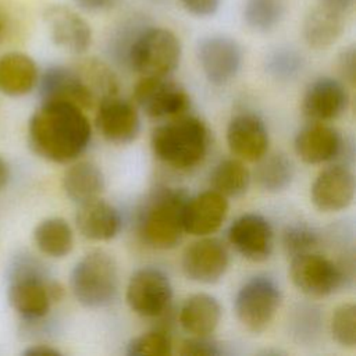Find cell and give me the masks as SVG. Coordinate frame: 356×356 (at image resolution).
<instances>
[{
    "label": "cell",
    "mask_w": 356,
    "mask_h": 356,
    "mask_svg": "<svg viewBox=\"0 0 356 356\" xmlns=\"http://www.w3.org/2000/svg\"><path fill=\"white\" fill-rule=\"evenodd\" d=\"M92 136L83 110L65 102H42L28 122V143L35 154L58 164L81 156Z\"/></svg>",
    "instance_id": "1"
},
{
    "label": "cell",
    "mask_w": 356,
    "mask_h": 356,
    "mask_svg": "<svg viewBox=\"0 0 356 356\" xmlns=\"http://www.w3.org/2000/svg\"><path fill=\"white\" fill-rule=\"evenodd\" d=\"M209 142L206 124L197 117L184 114L159 125L150 138L154 156L177 170L197 165L207 153Z\"/></svg>",
    "instance_id": "2"
},
{
    "label": "cell",
    "mask_w": 356,
    "mask_h": 356,
    "mask_svg": "<svg viewBox=\"0 0 356 356\" xmlns=\"http://www.w3.org/2000/svg\"><path fill=\"white\" fill-rule=\"evenodd\" d=\"M70 286L74 298L83 307L108 306L118 292V268L114 257L100 249L86 253L74 266Z\"/></svg>",
    "instance_id": "3"
},
{
    "label": "cell",
    "mask_w": 356,
    "mask_h": 356,
    "mask_svg": "<svg viewBox=\"0 0 356 356\" xmlns=\"http://www.w3.org/2000/svg\"><path fill=\"white\" fill-rule=\"evenodd\" d=\"M188 195L182 189L163 188L146 203L139 218L142 239L156 249L178 245L184 229V209Z\"/></svg>",
    "instance_id": "4"
},
{
    "label": "cell",
    "mask_w": 356,
    "mask_h": 356,
    "mask_svg": "<svg viewBox=\"0 0 356 356\" xmlns=\"http://www.w3.org/2000/svg\"><path fill=\"white\" fill-rule=\"evenodd\" d=\"M289 275L293 285L305 295L324 298L352 284L355 263L352 256L334 261L323 254L305 252L292 256Z\"/></svg>",
    "instance_id": "5"
},
{
    "label": "cell",
    "mask_w": 356,
    "mask_h": 356,
    "mask_svg": "<svg viewBox=\"0 0 356 356\" xmlns=\"http://www.w3.org/2000/svg\"><path fill=\"white\" fill-rule=\"evenodd\" d=\"M50 282L40 264L31 256L15 260L10 270L7 299L10 306L25 320L38 321L47 316L53 302Z\"/></svg>",
    "instance_id": "6"
},
{
    "label": "cell",
    "mask_w": 356,
    "mask_h": 356,
    "mask_svg": "<svg viewBox=\"0 0 356 356\" xmlns=\"http://www.w3.org/2000/svg\"><path fill=\"white\" fill-rule=\"evenodd\" d=\"M182 46L178 36L160 26L140 31L127 49V60L142 76H168L179 65Z\"/></svg>",
    "instance_id": "7"
},
{
    "label": "cell",
    "mask_w": 356,
    "mask_h": 356,
    "mask_svg": "<svg viewBox=\"0 0 356 356\" xmlns=\"http://www.w3.org/2000/svg\"><path fill=\"white\" fill-rule=\"evenodd\" d=\"M281 289L267 275L248 280L236 292L234 310L238 321L250 332H263L274 320L281 305Z\"/></svg>",
    "instance_id": "8"
},
{
    "label": "cell",
    "mask_w": 356,
    "mask_h": 356,
    "mask_svg": "<svg viewBox=\"0 0 356 356\" xmlns=\"http://www.w3.org/2000/svg\"><path fill=\"white\" fill-rule=\"evenodd\" d=\"M125 299L132 312L142 317L164 314L172 299V286L164 271L154 267L136 270L127 285Z\"/></svg>",
    "instance_id": "9"
},
{
    "label": "cell",
    "mask_w": 356,
    "mask_h": 356,
    "mask_svg": "<svg viewBox=\"0 0 356 356\" xmlns=\"http://www.w3.org/2000/svg\"><path fill=\"white\" fill-rule=\"evenodd\" d=\"M134 100L152 118L182 115L191 104L185 88L167 76H142L134 88Z\"/></svg>",
    "instance_id": "10"
},
{
    "label": "cell",
    "mask_w": 356,
    "mask_h": 356,
    "mask_svg": "<svg viewBox=\"0 0 356 356\" xmlns=\"http://www.w3.org/2000/svg\"><path fill=\"white\" fill-rule=\"evenodd\" d=\"M196 56L204 76L214 85H225L234 79L243 60L241 44L221 33L202 38L196 46Z\"/></svg>",
    "instance_id": "11"
},
{
    "label": "cell",
    "mask_w": 356,
    "mask_h": 356,
    "mask_svg": "<svg viewBox=\"0 0 356 356\" xmlns=\"http://www.w3.org/2000/svg\"><path fill=\"white\" fill-rule=\"evenodd\" d=\"M229 264L228 250L217 238L202 236L189 245L181 259L185 277L200 284H214L222 278Z\"/></svg>",
    "instance_id": "12"
},
{
    "label": "cell",
    "mask_w": 356,
    "mask_h": 356,
    "mask_svg": "<svg viewBox=\"0 0 356 356\" xmlns=\"http://www.w3.org/2000/svg\"><path fill=\"white\" fill-rule=\"evenodd\" d=\"M51 42L71 54H83L92 44L90 25L71 7L51 4L43 11Z\"/></svg>",
    "instance_id": "13"
},
{
    "label": "cell",
    "mask_w": 356,
    "mask_h": 356,
    "mask_svg": "<svg viewBox=\"0 0 356 356\" xmlns=\"http://www.w3.org/2000/svg\"><path fill=\"white\" fill-rule=\"evenodd\" d=\"M229 243L246 260L266 261L274 249V232L266 217L248 213L238 217L228 229Z\"/></svg>",
    "instance_id": "14"
},
{
    "label": "cell",
    "mask_w": 356,
    "mask_h": 356,
    "mask_svg": "<svg viewBox=\"0 0 356 356\" xmlns=\"http://www.w3.org/2000/svg\"><path fill=\"white\" fill-rule=\"evenodd\" d=\"M355 188L352 170L345 164H334L316 177L310 188V199L320 211L335 213L353 202Z\"/></svg>",
    "instance_id": "15"
},
{
    "label": "cell",
    "mask_w": 356,
    "mask_h": 356,
    "mask_svg": "<svg viewBox=\"0 0 356 356\" xmlns=\"http://www.w3.org/2000/svg\"><path fill=\"white\" fill-rule=\"evenodd\" d=\"M42 102H65L82 110H89L96 100L85 86L75 68L64 65L49 67L38 81Z\"/></svg>",
    "instance_id": "16"
},
{
    "label": "cell",
    "mask_w": 356,
    "mask_h": 356,
    "mask_svg": "<svg viewBox=\"0 0 356 356\" xmlns=\"http://www.w3.org/2000/svg\"><path fill=\"white\" fill-rule=\"evenodd\" d=\"M96 128L111 143H129L140 129L139 113L132 103L118 96L103 99L97 106Z\"/></svg>",
    "instance_id": "17"
},
{
    "label": "cell",
    "mask_w": 356,
    "mask_h": 356,
    "mask_svg": "<svg viewBox=\"0 0 356 356\" xmlns=\"http://www.w3.org/2000/svg\"><path fill=\"white\" fill-rule=\"evenodd\" d=\"M348 103L346 85L338 79L323 76L313 81L306 89L302 111L314 122H325L342 115Z\"/></svg>",
    "instance_id": "18"
},
{
    "label": "cell",
    "mask_w": 356,
    "mask_h": 356,
    "mask_svg": "<svg viewBox=\"0 0 356 356\" xmlns=\"http://www.w3.org/2000/svg\"><path fill=\"white\" fill-rule=\"evenodd\" d=\"M227 143L238 159L259 161L268 149L267 127L256 114H236L227 127Z\"/></svg>",
    "instance_id": "19"
},
{
    "label": "cell",
    "mask_w": 356,
    "mask_h": 356,
    "mask_svg": "<svg viewBox=\"0 0 356 356\" xmlns=\"http://www.w3.org/2000/svg\"><path fill=\"white\" fill-rule=\"evenodd\" d=\"M228 213V200L214 189L188 197L184 209V229L195 236L216 232Z\"/></svg>",
    "instance_id": "20"
},
{
    "label": "cell",
    "mask_w": 356,
    "mask_h": 356,
    "mask_svg": "<svg viewBox=\"0 0 356 356\" xmlns=\"http://www.w3.org/2000/svg\"><path fill=\"white\" fill-rule=\"evenodd\" d=\"M343 142V138L335 128L313 121V124L306 125L298 132L293 149L302 161L320 164L339 157Z\"/></svg>",
    "instance_id": "21"
},
{
    "label": "cell",
    "mask_w": 356,
    "mask_h": 356,
    "mask_svg": "<svg viewBox=\"0 0 356 356\" xmlns=\"http://www.w3.org/2000/svg\"><path fill=\"white\" fill-rule=\"evenodd\" d=\"M75 222L81 235L90 241H110L121 229L118 210L99 197L79 204Z\"/></svg>",
    "instance_id": "22"
},
{
    "label": "cell",
    "mask_w": 356,
    "mask_h": 356,
    "mask_svg": "<svg viewBox=\"0 0 356 356\" xmlns=\"http://www.w3.org/2000/svg\"><path fill=\"white\" fill-rule=\"evenodd\" d=\"M39 81L35 60L21 51H10L0 57V92L19 97L31 93Z\"/></svg>",
    "instance_id": "23"
},
{
    "label": "cell",
    "mask_w": 356,
    "mask_h": 356,
    "mask_svg": "<svg viewBox=\"0 0 356 356\" xmlns=\"http://www.w3.org/2000/svg\"><path fill=\"white\" fill-rule=\"evenodd\" d=\"M220 318L221 306L218 300L204 292L186 298L178 313L181 327L192 337H209L217 328Z\"/></svg>",
    "instance_id": "24"
},
{
    "label": "cell",
    "mask_w": 356,
    "mask_h": 356,
    "mask_svg": "<svg viewBox=\"0 0 356 356\" xmlns=\"http://www.w3.org/2000/svg\"><path fill=\"white\" fill-rule=\"evenodd\" d=\"M346 24V14L317 4L303 21L305 42L317 50L334 44L342 35Z\"/></svg>",
    "instance_id": "25"
},
{
    "label": "cell",
    "mask_w": 356,
    "mask_h": 356,
    "mask_svg": "<svg viewBox=\"0 0 356 356\" xmlns=\"http://www.w3.org/2000/svg\"><path fill=\"white\" fill-rule=\"evenodd\" d=\"M65 195L76 204L99 197L104 189V175L92 161H78L67 168L63 177Z\"/></svg>",
    "instance_id": "26"
},
{
    "label": "cell",
    "mask_w": 356,
    "mask_h": 356,
    "mask_svg": "<svg viewBox=\"0 0 356 356\" xmlns=\"http://www.w3.org/2000/svg\"><path fill=\"white\" fill-rule=\"evenodd\" d=\"M33 242L40 253L53 259H63L72 250L74 234L64 218L49 217L35 227Z\"/></svg>",
    "instance_id": "27"
},
{
    "label": "cell",
    "mask_w": 356,
    "mask_h": 356,
    "mask_svg": "<svg viewBox=\"0 0 356 356\" xmlns=\"http://www.w3.org/2000/svg\"><path fill=\"white\" fill-rule=\"evenodd\" d=\"M74 68L85 86L93 95L96 103L118 95L120 83L117 75L103 60L88 57L81 60Z\"/></svg>",
    "instance_id": "28"
},
{
    "label": "cell",
    "mask_w": 356,
    "mask_h": 356,
    "mask_svg": "<svg viewBox=\"0 0 356 356\" xmlns=\"http://www.w3.org/2000/svg\"><path fill=\"white\" fill-rule=\"evenodd\" d=\"M210 184L225 197H236L248 191L250 172L241 159H225L214 167Z\"/></svg>",
    "instance_id": "29"
},
{
    "label": "cell",
    "mask_w": 356,
    "mask_h": 356,
    "mask_svg": "<svg viewBox=\"0 0 356 356\" xmlns=\"http://www.w3.org/2000/svg\"><path fill=\"white\" fill-rule=\"evenodd\" d=\"M293 164L282 153L263 156L256 168V181L263 191L277 193L285 191L293 179Z\"/></svg>",
    "instance_id": "30"
},
{
    "label": "cell",
    "mask_w": 356,
    "mask_h": 356,
    "mask_svg": "<svg viewBox=\"0 0 356 356\" xmlns=\"http://www.w3.org/2000/svg\"><path fill=\"white\" fill-rule=\"evenodd\" d=\"M242 15L250 29L268 32L282 19L284 3L282 0H245Z\"/></svg>",
    "instance_id": "31"
},
{
    "label": "cell",
    "mask_w": 356,
    "mask_h": 356,
    "mask_svg": "<svg viewBox=\"0 0 356 356\" xmlns=\"http://www.w3.org/2000/svg\"><path fill=\"white\" fill-rule=\"evenodd\" d=\"M266 72L277 81H291L303 68V57L292 47H277L271 50L264 61Z\"/></svg>",
    "instance_id": "32"
},
{
    "label": "cell",
    "mask_w": 356,
    "mask_h": 356,
    "mask_svg": "<svg viewBox=\"0 0 356 356\" xmlns=\"http://www.w3.org/2000/svg\"><path fill=\"white\" fill-rule=\"evenodd\" d=\"M172 352V342L164 330H153L132 338L127 345L129 356H167Z\"/></svg>",
    "instance_id": "33"
},
{
    "label": "cell",
    "mask_w": 356,
    "mask_h": 356,
    "mask_svg": "<svg viewBox=\"0 0 356 356\" xmlns=\"http://www.w3.org/2000/svg\"><path fill=\"white\" fill-rule=\"evenodd\" d=\"M331 335L343 348L356 345V306L352 302L339 305L331 317Z\"/></svg>",
    "instance_id": "34"
},
{
    "label": "cell",
    "mask_w": 356,
    "mask_h": 356,
    "mask_svg": "<svg viewBox=\"0 0 356 356\" xmlns=\"http://www.w3.org/2000/svg\"><path fill=\"white\" fill-rule=\"evenodd\" d=\"M317 243V232L305 224L288 225L282 232V246L291 257L305 252H312Z\"/></svg>",
    "instance_id": "35"
},
{
    "label": "cell",
    "mask_w": 356,
    "mask_h": 356,
    "mask_svg": "<svg viewBox=\"0 0 356 356\" xmlns=\"http://www.w3.org/2000/svg\"><path fill=\"white\" fill-rule=\"evenodd\" d=\"M224 350L207 337H192L181 342L178 353L182 356H218Z\"/></svg>",
    "instance_id": "36"
},
{
    "label": "cell",
    "mask_w": 356,
    "mask_h": 356,
    "mask_svg": "<svg viewBox=\"0 0 356 356\" xmlns=\"http://www.w3.org/2000/svg\"><path fill=\"white\" fill-rule=\"evenodd\" d=\"M338 71L345 83L350 88L355 86L356 79V47L353 44L342 49L338 54Z\"/></svg>",
    "instance_id": "37"
},
{
    "label": "cell",
    "mask_w": 356,
    "mask_h": 356,
    "mask_svg": "<svg viewBox=\"0 0 356 356\" xmlns=\"http://www.w3.org/2000/svg\"><path fill=\"white\" fill-rule=\"evenodd\" d=\"M299 318H302L305 323H296V330H295V334L300 338L303 337H312L314 334H317V330H318V325H320V320L317 317V314L314 313V309L313 307H299L298 310V314H296Z\"/></svg>",
    "instance_id": "38"
},
{
    "label": "cell",
    "mask_w": 356,
    "mask_h": 356,
    "mask_svg": "<svg viewBox=\"0 0 356 356\" xmlns=\"http://www.w3.org/2000/svg\"><path fill=\"white\" fill-rule=\"evenodd\" d=\"M221 0H181L182 7L195 17L214 15L220 7Z\"/></svg>",
    "instance_id": "39"
},
{
    "label": "cell",
    "mask_w": 356,
    "mask_h": 356,
    "mask_svg": "<svg viewBox=\"0 0 356 356\" xmlns=\"http://www.w3.org/2000/svg\"><path fill=\"white\" fill-rule=\"evenodd\" d=\"M121 0H74L78 8L88 13H102L115 8Z\"/></svg>",
    "instance_id": "40"
},
{
    "label": "cell",
    "mask_w": 356,
    "mask_h": 356,
    "mask_svg": "<svg viewBox=\"0 0 356 356\" xmlns=\"http://www.w3.org/2000/svg\"><path fill=\"white\" fill-rule=\"evenodd\" d=\"M22 355L24 356H61L63 353L57 348H53L47 343H36V345L28 346L22 352Z\"/></svg>",
    "instance_id": "41"
},
{
    "label": "cell",
    "mask_w": 356,
    "mask_h": 356,
    "mask_svg": "<svg viewBox=\"0 0 356 356\" xmlns=\"http://www.w3.org/2000/svg\"><path fill=\"white\" fill-rule=\"evenodd\" d=\"M318 4L332 8L335 11H339V13L348 14L353 7L355 0H318Z\"/></svg>",
    "instance_id": "42"
},
{
    "label": "cell",
    "mask_w": 356,
    "mask_h": 356,
    "mask_svg": "<svg viewBox=\"0 0 356 356\" xmlns=\"http://www.w3.org/2000/svg\"><path fill=\"white\" fill-rule=\"evenodd\" d=\"M10 179V167L7 161L0 156V191L4 189Z\"/></svg>",
    "instance_id": "43"
},
{
    "label": "cell",
    "mask_w": 356,
    "mask_h": 356,
    "mask_svg": "<svg viewBox=\"0 0 356 356\" xmlns=\"http://www.w3.org/2000/svg\"><path fill=\"white\" fill-rule=\"evenodd\" d=\"M4 32H6V21H4L3 15L0 14V40L4 36Z\"/></svg>",
    "instance_id": "44"
}]
</instances>
